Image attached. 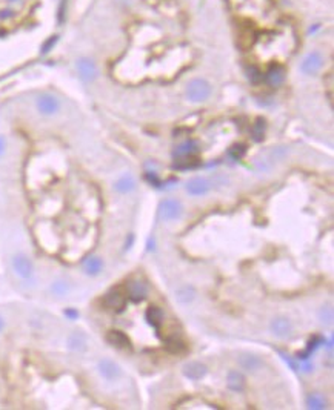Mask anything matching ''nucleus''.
I'll return each mask as SVG.
<instances>
[{"instance_id": "1", "label": "nucleus", "mask_w": 334, "mask_h": 410, "mask_svg": "<svg viewBox=\"0 0 334 410\" xmlns=\"http://www.w3.org/2000/svg\"><path fill=\"white\" fill-rule=\"evenodd\" d=\"M213 88L205 79H193L187 86V97L193 103H202L211 97Z\"/></svg>"}, {"instance_id": "2", "label": "nucleus", "mask_w": 334, "mask_h": 410, "mask_svg": "<svg viewBox=\"0 0 334 410\" xmlns=\"http://www.w3.org/2000/svg\"><path fill=\"white\" fill-rule=\"evenodd\" d=\"M183 214L182 203L176 198H165L159 206V217L163 221L179 220Z\"/></svg>"}, {"instance_id": "3", "label": "nucleus", "mask_w": 334, "mask_h": 410, "mask_svg": "<svg viewBox=\"0 0 334 410\" xmlns=\"http://www.w3.org/2000/svg\"><path fill=\"white\" fill-rule=\"evenodd\" d=\"M324 66V56L321 51H311L308 53L304 60L300 62V71H302L305 76H314L317 74Z\"/></svg>"}, {"instance_id": "4", "label": "nucleus", "mask_w": 334, "mask_h": 410, "mask_svg": "<svg viewBox=\"0 0 334 410\" xmlns=\"http://www.w3.org/2000/svg\"><path fill=\"white\" fill-rule=\"evenodd\" d=\"M104 304L108 307V309L114 311V312H122L126 306V297L122 290L119 289H112L105 295L104 298Z\"/></svg>"}, {"instance_id": "5", "label": "nucleus", "mask_w": 334, "mask_h": 410, "mask_svg": "<svg viewBox=\"0 0 334 410\" xmlns=\"http://www.w3.org/2000/svg\"><path fill=\"white\" fill-rule=\"evenodd\" d=\"M12 267L15 270L19 277H22L23 280H28L32 277V272H34V267H32V263L29 261V258H26L25 255H15L12 258Z\"/></svg>"}, {"instance_id": "6", "label": "nucleus", "mask_w": 334, "mask_h": 410, "mask_svg": "<svg viewBox=\"0 0 334 410\" xmlns=\"http://www.w3.org/2000/svg\"><path fill=\"white\" fill-rule=\"evenodd\" d=\"M59 100L51 94H43L37 98V109L43 115H53L59 111Z\"/></svg>"}, {"instance_id": "7", "label": "nucleus", "mask_w": 334, "mask_h": 410, "mask_svg": "<svg viewBox=\"0 0 334 410\" xmlns=\"http://www.w3.org/2000/svg\"><path fill=\"white\" fill-rule=\"evenodd\" d=\"M126 292H128V297L134 301V303H139L142 301L146 294H148V287L143 281L140 280H132L126 284Z\"/></svg>"}, {"instance_id": "8", "label": "nucleus", "mask_w": 334, "mask_h": 410, "mask_svg": "<svg viewBox=\"0 0 334 410\" xmlns=\"http://www.w3.org/2000/svg\"><path fill=\"white\" fill-rule=\"evenodd\" d=\"M187 191L193 197H200L210 192V183L202 177H194L187 183Z\"/></svg>"}, {"instance_id": "9", "label": "nucleus", "mask_w": 334, "mask_h": 410, "mask_svg": "<svg viewBox=\"0 0 334 410\" xmlns=\"http://www.w3.org/2000/svg\"><path fill=\"white\" fill-rule=\"evenodd\" d=\"M77 70H79V74L82 77L83 82H94L96 77H97V68L94 65L93 60H88V59H82L79 63H77Z\"/></svg>"}, {"instance_id": "10", "label": "nucleus", "mask_w": 334, "mask_h": 410, "mask_svg": "<svg viewBox=\"0 0 334 410\" xmlns=\"http://www.w3.org/2000/svg\"><path fill=\"white\" fill-rule=\"evenodd\" d=\"M265 82L273 88H277L285 82V70L280 65H273L268 71L265 73Z\"/></svg>"}, {"instance_id": "11", "label": "nucleus", "mask_w": 334, "mask_h": 410, "mask_svg": "<svg viewBox=\"0 0 334 410\" xmlns=\"http://www.w3.org/2000/svg\"><path fill=\"white\" fill-rule=\"evenodd\" d=\"M107 339H108V343L114 347H117V349H123V350H131V341L129 338L120 332V330H110L108 335H107Z\"/></svg>"}, {"instance_id": "12", "label": "nucleus", "mask_w": 334, "mask_h": 410, "mask_svg": "<svg viewBox=\"0 0 334 410\" xmlns=\"http://www.w3.org/2000/svg\"><path fill=\"white\" fill-rule=\"evenodd\" d=\"M99 372H100V375H102V377L105 378V380H108V381H112V380H115V378H119L120 377V369H119V366L115 364V363H112L111 360H102L99 363Z\"/></svg>"}, {"instance_id": "13", "label": "nucleus", "mask_w": 334, "mask_h": 410, "mask_svg": "<svg viewBox=\"0 0 334 410\" xmlns=\"http://www.w3.org/2000/svg\"><path fill=\"white\" fill-rule=\"evenodd\" d=\"M207 372H208L207 367L200 363H188V364H185V367H183V375L193 381L202 380L207 375Z\"/></svg>"}, {"instance_id": "14", "label": "nucleus", "mask_w": 334, "mask_h": 410, "mask_svg": "<svg viewBox=\"0 0 334 410\" xmlns=\"http://www.w3.org/2000/svg\"><path fill=\"white\" fill-rule=\"evenodd\" d=\"M197 151H199V143H197L196 140H187L185 143L179 145V146L174 149L173 156H174V157H177V159L193 157Z\"/></svg>"}, {"instance_id": "15", "label": "nucleus", "mask_w": 334, "mask_h": 410, "mask_svg": "<svg viewBox=\"0 0 334 410\" xmlns=\"http://www.w3.org/2000/svg\"><path fill=\"white\" fill-rule=\"evenodd\" d=\"M145 317H146V321L151 324L154 329H157V330L160 329V326H162L163 321H165V314H163V311L160 309V307H157V306H149L146 314H145Z\"/></svg>"}, {"instance_id": "16", "label": "nucleus", "mask_w": 334, "mask_h": 410, "mask_svg": "<svg viewBox=\"0 0 334 410\" xmlns=\"http://www.w3.org/2000/svg\"><path fill=\"white\" fill-rule=\"evenodd\" d=\"M271 330L279 338H287L291 333V323L287 318H276L271 321Z\"/></svg>"}, {"instance_id": "17", "label": "nucleus", "mask_w": 334, "mask_h": 410, "mask_svg": "<svg viewBox=\"0 0 334 410\" xmlns=\"http://www.w3.org/2000/svg\"><path fill=\"white\" fill-rule=\"evenodd\" d=\"M245 377L237 372V370H231L228 373V378H226V386L228 389H231L232 392H243L245 389Z\"/></svg>"}, {"instance_id": "18", "label": "nucleus", "mask_w": 334, "mask_h": 410, "mask_svg": "<svg viewBox=\"0 0 334 410\" xmlns=\"http://www.w3.org/2000/svg\"><path fill=\"white\" fill-rule=\"evenodd\" d=\"M136 180L132 175H123L122 178H119L114 184V189L120 192V194H128V192H132L136 189Z\"/></svg>"}, {"instance_id": "19", "label": "nucleus", "mask_w": 334, "mask_h": 410, "mask_svg": "<svg viewBox=\"0 0 334 410\" xmlns=\"http://www.w3.org/2000/svg\"><path fill=\"white\" fill-rule=\"evenodd\" d=\"M262 360L259 356H256V355H242L240 358H239V366L242 367V369H245V370H257V369H260L262 367Z\"/></svg>"}, {"instance_id": "20", "label": "nucleus", "mask_w": 334, "mask_h": 410, "mask_svg": "<svg viewBox=\"0 0 334 410\" xmlns=\"http://www.w3.org/2000/svg\"><path fill=\"white\" fill-rule=\"evenodd\" d=\"M324 343H325V339H324V338H321V336H314V338H311V339H310V343H308V346H307V350H305V352H302V353H299V355H297V358H299V360H304V361H305V360H308L310 355H311V353H313L317 347H319L321 344H324Z\"/></svg>"}, {"instance_id": "21", "label": "nucleus", "mask_w": 334, "mask_h": 410, "mask_svg": "<svg viewBox=\"0 0 334 410\" xmlns=\"http://www.w3.org/2000/svg\"><path fill=\"white\" fill-rule=\"evenodd\" d=\"M194 297H196V292H194V289L190 287V286L180 287L177 290V295H176V298L180 304H190L194 300Z\"/></svg>"}, {"instance_id": "22", "label": "nucleus", "mask_w": 334, "mask_h": 410, "mask_svg": "<svg viewBox=\"0 0 334 410\" xmlns=\"http://www.w3.org/2000/svg\"><path fill=\"white\" fill-rule=\"evenodd\" d=\"M102 267H104V261L97 257H91L85 261V272L88 275H99Z\"/></svg>"}, {"instance_id": "23", "label": "nucleus", "mask_w": 334, "mask_h": 410, "mask_svg": "<svg viewBox=\"0 0 334 410\" xmlns=\"http://www.w3.org/2000/svg\"><path fill=\"white\" fill-rule=\"evenodd\" d=\"M166 349L171 353H182L185 352L187 346L183 344V341H180L177 336H173V338H166Z\"/></svg>"}, {"instance_id": "24", "label": "nucleus", "mask_w": 334, "mask_h": 410, "mask_svg": "<svg viewBox=\"0 0 334 410\" xmlns=\"http://www.w3.org/2000/svg\"><path fill=\"white\" fill-rule=\"evenodd\" d=\"M307 407L313 409V410H322V409L327 407V403H325V400L321 395L313 394V395H310L307 398Z\"/></svg>"}, {"instance_id": "25", "label": "nucleus", "mask_w": 334, "mask_h": 410, "mask_svg": "<svg viewBox=\"0 0 334 410\" xmlns=\"http://www.w3.org/2000/svg\"><path fill=\"white\" fill-rule=\"evenodd\" d=\"M263 134H265V120H262V118H257V122L253 125V137H254V140L260 142L263 139Z\"/></svg>"}, {"instance_id": "26", "label": "nucleus", "mask_w": 334, "mask_h": 410, "mask_svg": "<svg viewBox=\"0 0 334 410\" xmlns=\"http://www.w3.org/2000/svg\"><path fill=\"white\" fill-rule=\"evenodd\" d=\"M243 154H245V148H243V146H234V148L229 149V156H231L232 159H234V160L242 159Z\"/></svg>"}, {"instance_id": "27", "label": "nucleus", "mask_w": 334, "mask_h": 410, "mask_svg": "<svg viewBox=\"0 0 334 410\" xmlns=\"http://www.w3.org/2000/svg\"><path fill=\"white\" fill-rule=\"evenodd\" d=\"M249 79H251V82L257 83V82H260L263 79V74L257 70V68L251 66V70H249Z\"/></svg>"}, {"instance_id": "28", "label": "nucleus", "mask_w": 334, "mask_h": 410, "mask_svg": "<svg viewBox=\"0 0 334 410\" xmlns=\"http://www.w3.org/2000/svg\"><path fill=\"white\" fill-rule=\"evenodd\" d=\"M321 320L325 323H331L333 320V311L330 309V307H322V311H321Z\"/></svg>"}, {"instance_id": "29", "label": "nucleus", "mask_w": 334, "mask_h": 410, "mask_svg": "<svg viewBox=\"0 0 334 410\" xmlns=\"http://www.w3.org/2000/svg\"><path fill=\"white\" fill-rule=\"evenodd\" d=\"M53 290H54L56 294L62 295V294H65V292H66V286H65L63 283H56V284L53 286Z\"/></svg>"}, {"instance_id": "30", "label": "nucleus", "mask_w": 334, "mask_h": 410, "mask_svg": "<svg viewBox=\"0 0 334 410\" xmlns=\"http://www.w3.org/2000/svg\"><path fill=\"white\" fill-rule=\"evenodd\" d=\"M280 355H282V358H283V360H285V361H287V363H288V364L291 366V369H293V370H299V369H297V364H296V363H294V361L291 360V358H288L287 355H283V353H280Z\"/></svg>"}, {"instance_id": "31", "label": "nucleus", "mask_w": 334, "mask_h": 410, "mask_svg": "<svg viewBox=\"0 0 334 410\" xmlns=\"http://www.w3.org/2000/svg\"><path fill=\"white\" fill-rule=\"evenodd\" d=\"M146 250H148V252L154 250V238H149V240H148V245H146Z\"/></svg>"}, {"instance_id": "32", "label": "nucleus", "mask_w": 334, "mask_h": 410, "mask_svg": "<svg viewBox=\"0 0 334 410\" xmlns=\"http://www.w3.org/2000/svg\"><path fill=\"white\" fill-rule=\"evenodd\" d=\"M5 140H3V137H0V157L3 156V152H5Z\"/></svg>"}, {"instance_id": "33", "label": "nucleus", "mask_w": 334, "mask_h": 410, "mask_svg": "<svg viewBox=\"0 0 334 410\" xmlns=\"http://www.w3.org/2000/svg\"><path fill=\"white\" fill-rule=\"evenodd\" d=\"M300 369H302V372H307V373H308V372H311V369H314V366H313L311 363H307V364H304Z\"/></svg>"}, {"instance_id": "34", "label": "nucleus", "mask_w": 334, "mask_h": 410, "mask_svg": "<svg viewBox=\"0 0 334 410\" xmlns=\"http://www.w3.org/2000/svg\"><path fill=\"white\" fill-rule=\"evenodd\" d=\"M65 314L68 315V317H71V318H76V317H77V312H76V311H66Z\"/></svg>"}, {"instance_id": "35", "label": "nucleus", "mask_w": 334, "mask_h": 410, "mask_svg": "<svg viewBox=\"0 0 334 410\" xmlns=\"http://www.w3.org/2000/svg\"><path fill=\"white\" fill-rule=\"evenodd\" d=\"M328 349L333 350V339H331V338H330V341H328Z\"/></svg>"}, {"instance_id": "36", "label": "nucleus", "mask_w": 334, "mask_h": 410, "mask_svg": "<svg viewBox=\"0 0 334 410\" xmlns=\"http://www.w3.org/2000/svg\"><path fill=\"white\" fill-rule=\"evenodd\" d=\"M3 329V320H2V317H0V330Z\"/></svg>"}]
</instances>
